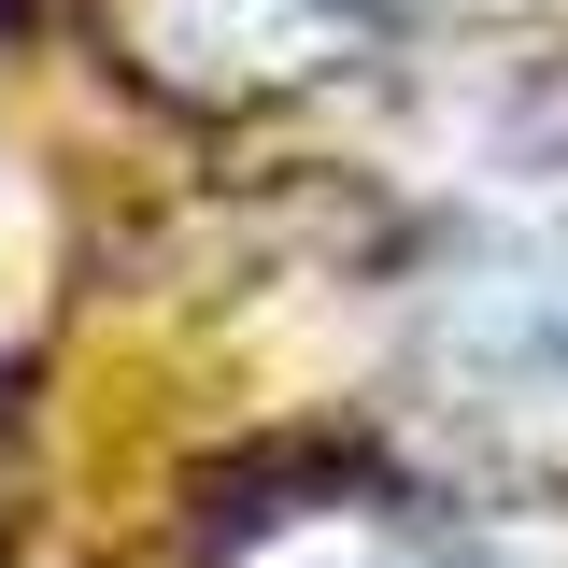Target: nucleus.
Returning <instances> with one entry per match:
<instances>
[{
    "label": "nucleus",
    "mask_w": 568,
    "mask_h": 568,
    "mask_svg": "<svg viewBox=\"0 0 568 568\" xmlns=\"http://www.w3.org/2000/svg\"><path fill=\"white\" fill-rule=\"evenodd\" d=\"M426 369L484 413H568V256H484L440 284Z\"/></svg>",
    "instance_id": "1"
},
{
    "label": "nucleus",
    "mask_w": 568,
    "mask_h": 568,
    "mask_svg": "<svg viewBox=\"0 0 568 568\" xmlns=\"http://www.w3.org/2000/svg\"><path fill=\"white\" fill-rule=\"evenodd\" d=\"M342 497H398L384 455H369L355 426H256L242 455H213L200 484H185V555H200V568H242L256 540L342 511Z\"/></svg>",
    "instance_id": "2"
}]
</instances>
